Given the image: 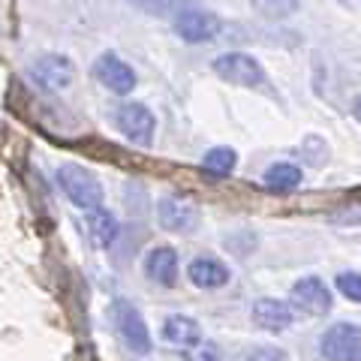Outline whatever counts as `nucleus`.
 Masks as SVG:
<instances>
[{
  "mask_svg": "<svg viewBox=\"0 0 361 361\" xmlns=\"http://www.w3.org/2000/svg\"><path fill=\"white\" fill-rule=\"evenodd\" d=\"M109 316H111V325H115L118 337L127 343V349H133L135 355H148L154 349L151 331H148V325H145V316L139 313V307H135L133 301L115 298L111 307H109Z\"/></svg>",
  "mask_w": 361,
  "mask_h": 361,
  "instance_id": "1",
  "label": "nucleus"
},
{
  "mask_svg": "<svg viewBox=\"0 0 361 361\" xmlns=\"http://www.w3.org/2000/svg\"><path fill=\"white\" fill-rule=\"evenodd\" d=\"M58 180L63 187V193L70 196V202L82 211H99L103 208V187L99 180L94 178V172H87L85 166H75V163H63L58 169Z\"/></svg>",
  "mask_w": 361,
  "mask_h": 361,
  "instance_id": "2",
  "label": "nucleus"
},
{
  "mask_svg": "<svg viewBox=\"0 0 361 361\" xmlns=\"http://www.w3.org/2000/svg\"><path fill=\"white\" fill-rule=\"evenodd\" d=\"M157 217H160V226L169 232H193L199 226V205L190 196L169 193L157 205Z\"/></svg>",
  "mask_w": 361,
  "mask_h": 361,
  "instance_id": "3",
  "label": "nucleus"
},
{
  "mask_svg": "<svg viewBox=\"0 0 361 361\" xmlns=\"http://www.w3.org/2000/svg\"><path fill=\"white\" fill-rule=\"evenodd\" d=\"M322 355L329 361H361V329L355 325H331L319 341Z\"/></svg>",
  "mask_w": 361,
  "mask_h": 361,
  "instance_id": "4",
  "label": "nucleus"
},
{
  "mask_svg": "<svg viewBox=\"0 0 361 361\" xmlns=\"http://www.w3.org/2000/svg\"><path fill=\"white\" fill-rule=\"evenodd\" d=\"M118 130L127 135L133 145H142V148H148L154 142V130H157V121L151 115L148 106L142 103H127L118 109Z\"/></svg>",
  "mask_w": 361,
  "mask_h": 361,
  "instance_id": "5",
  "label": "nucleus"
},
{
  "mask_svg": "<svg viewBox=\"0 0 361 361\" xmlns=\"http://www.w3.org/2000/svg\"><path fill=\"white\" fill-rule=\"evenodd\" d=\"M214 73L232 85H241V87H253L262 82V66H259V61L250 58V54H241V51L220 54V58L214 61Z\"/></svg>",
  "mask_w": 361,
  "mask_h": 361,
  "instance_id": "6",
  "label": "nucleus"
},
{
  "mask_svg": "<svg viewBox=\"0 0 361 361\" xmlns=\"http://www.w3.org/2000/svg\"><path fill=\"white\" fill-rule=\"evenodd\" d=\"M289 301L295 304L298 310L313 313V316H322L331 310V292L319 277H301L298 283L292 286Z\"/></svg>",
  "mask_w": 361,
  "mask_h": 361,
  "instance_id": "7",
  "label": "nucleus"
},
{
  "mask_svg": "<svg viewBox=\"0 0 361 361\" xmlns=\"http://www.w3.org/2000/svg\"><path fill=\"white\" fill-rule=\"evenodd\" d=\"M220 30V18L214 13H205V9H184L175 18V33L184 42H208L217 37Z\"/></svg>",
  "mask_w": 361,
  "mask_h": 361,
  "instance_id": "8",
  "label": "nucleus"
},
{
  "mask_svg": "<svg viewBox=\"0 0 361 361\" xmlns=\"http://www.w3.org/2000/svg\"><path fill=\"white\" fill-rule=\"evenodd\" d=\"M94 75L99 78V85H106L111 94H130L135 87V73L133 66L123 63L118 54H103L97 63H94Z\"/></svg>",
  "mask_w": 361,
  "mask_h": 361,
  "instance_id": "9",
  "label": "nucleus"
},
{
  "mask_svg": "<svg viewBox=\"0 0 361 361\" xmlns=\"http://www.w3.org/2000/svg\"><path fill=\"white\" fill-rule=\"evenodd\" d=\"M33 78L45 87V90H61L73 82V63L63 58V54H45V58H39L37 63H33Z\"/></svg>",
  "mask_w": 361,
  "mask_h": 361,
  "instance_id": "10",
  "label": "nucleus"
},
{
  "mask_svg": "<svg viewBox=\"0 0 361 361\" xmlns=\"http://www.w3.org/2000/svg\"><path fill=\"white\" fill-rule=\"evenodd\" d=\"M145 274L160 286H175L178 283V253L166 244L151 247L145 253Z\"/></svg>",
  "mask_w": 361,
  "mask_h": 361,
  "instance_id": "11",
  "label": "nucleus"
},
{
  "mask_svg": "<svg viewBox=\"0 0 361 361\" xmlns=\"http://www.w3.org/2000/svg\"><path fill=\"white\" fill-rule=\"evenodd\" d=\"M187 277L193 280V286H199V289H217V286L229 283V268L217 262L214 256H196L193 262L187 265Z\"/></svg>",
  "mask_w": 361,
  "mask_h": 361,
  "instance_id": "12",
  "label": "nucleus"
},
{
  "mask_svg": "<svg viewBox=\"0 0 361 361\" xmlns=\"http://www.w3.org/2000/svg\"><path fill=\"white\" fill-rule=\"evenodd\" d=\"M253 322L265 331H283L292 325V307L277 298H259L253 304Z\"/></svg>",
  "mask_w": 361,
  "mask_h": 361,
  "instance_id": "13",
  "label": "nucleus"
},
{
  "mask_svg": "<svg viewBox=\"0 0 361 361\" xmlns=\"http://www.w3.org/2000/svg\"><path fill=\"white\" fill-rule=\"evenodd\" d=\"M163 337L172 346H199L202 343V329L196 319H190V316H180V313H172L169 319L163 322Z\"/></svg>",
  "mask_w": 361,
  "mask_h": 361,
  "instance_id": "14",
  "label": "nucleus"
},
{
  "mask_svg": "<svg viewBox=\"0 0 361 361\" xmlns=\"http://www.w3.org/2000/svg\"><path fill=\"white\" fill-rule=\"evenodd\" d=\"M87 232H90V238H94L97 247L109 250V247L118 241V220H115V214H109L106 208L90 211L87 214Z\"/></svg>",
  "mask_w": 361,
  "mask_h": 361,
  "instance_id": "15",
  "label": "nucleus"
},
{
  "mask_svg": "<svg viewBox=\"0 0 361 361\" xmlns=\"http://www.w3.org/2000/svg\"><path fill=\"white\" fill-rule=\"evenodd\" d=\"M265 187L274 190V193H292L298 184H301V169L292 166V163H274L265 172Z\"/></svg>",
  "mask_w": 361,
  "mask_h": 361,
  "instance_id": "16",
  "label": "nucleus"
},
{
  "mask_svg": "<svg viewBox=\"0 0 361 361\" xmlns=\"http://www.w3.org/2000/svg\"><path fill=\"white\" fill-rule=\"evenodd\" d=\"M235 163H238V154H235L232 148H211L208 154H205V160H202V166H205V172H211V175H217V178H223V175H229L232 169H235Z\"/></svg>",
  "mask_w": 361,
  "mask_h": 361,
  "instance_id": "17",
  "label": "nucleus"
},
{
  "mask_svg": "<svg viewBox=\"0 0 361 361\" xmlns=\"http://www.w3.org/2000/svg\"><path fill=\"white\" fill-rule=\"evenodd\" d=\"M130 4H135L148 16H172V13H184V6L193 4V0H130Z\"/></svg>",
  "mask_w": 361,
  "mask_h": 361,
  "instance_id": "18",
  "label": "nucleus"
},
{
  "mask_svg": "<svg viewBox=\"0 0 361 361\" xmlns=\"http://www.w3.org/2000/svg\"><path fill=\"white\" fill-rule=\"evenodd\" d=\"M253 6L268 18H286L298 9V0H253Z\"/></svg>",
  "mask_w": 361,
  "mask_h": 361,
  "instance_id": "19",
  "label": "nucleus"
},
{
  "mask_svg": "<svg viewBox=\"0 0 361 361\" xmlns=\"http://www.w3.org/2000/svg\"><path fill=\"white\" fill-rule=\"evenodd\" d=\"M337 289H341L349 301L361 304V274L358 271H343V274H337Z\"/></svg>",
  "mask_w": 361,
  "mask_h": 361,
  "instance_id": "20",
  "label": "nucleus"
},
{
  "mask_svg": "<svg viewBox=\"0 0 361 361\" xmlns=\"http://www.w3.org/2000/svg\"><path fill=\"white\" fill-rule=\"evenodd\" d=\"M241 361H286V355L280 353V349H271V346H256Z\"/></svg>",
  "mask_w": 361,
  "mask_h": 361,
  "instance_id": "21",
  "label": "nucleus"
},
{
  "mask_svg": "<svg viewBox=\"0 0 361 361\" xmlns=\"http://www.w3.org/2000/svg\"><path fill=\"white\" fill-rule=\"evenodd\" d=\"M331 220H334V223L358 226V223H361V205H349V208H343V211H337V214H331Z\"/></svg>",
  "mask_w": 361,
  "mask_h": 361,
  "instance_id": "22",
  "label": "nucleus"
},
{
  "mask_svg": "<svg viewBox=\"0 0 361 361\" xmlns=\"http://www.w3.org/2000/svg\"><path fill=\"white\" fill-rule=\"evenodd\" d=\"M193 361H220V355L214 353V346H202L199 353H196V358Z\"/></svg>",
  "mask_w": 361,
  "mask_h": 361,
  "instance_id": "23",
  "label": "nucleus"
},
{
  "mask_svg": "<svg viewBox=\"0 0 361 361\" xmlns=\"http://www.w3.org/2000/svg\"><path fill=\"white\" fill-rule=\"evenodd\" d=\"M353 111H355V118L361 121V97H358V103H355V109H353Z\"/></svg>",
  "mask_w": 361,
  "mask_h": 361,
  "instance_id": "24",
  "label": "nucleus"
},
{
  "mask_svg": "<svg viewBox=\"0 0 361 361\" xmlns=\"http://www.w3.org/2000/svg\"><path fill=\"white\" fill-rule=\"evenodd\" d=\"M337 4H349V0H337Z\"/></svg>",
  "mask_w": 361,
  "mask_h": 361,
  "instance_id": "25",
  "label": "nucleus"
}]
</instances>
